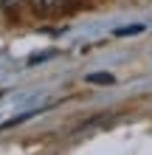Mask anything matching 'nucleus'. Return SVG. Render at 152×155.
I'll list each match as a JSON object with an SVG mask.
<instances>
[{
	"label": "nucleus",
	"instance_id": "1",
	"mask_svg": "<svg viewBox=\"0 0 152 155\" xmlns=\"http://www.w3.org/2000/svg\"><path fill=\"white\" fill-rule=\"evenodd\" d=\"M68 3L70 0H28L31 12L37 17H53V14H59L62 8H68Z\"/></svg>",
	"mask_w": 152,
	"mask_h": 155
},
{
	"label": "nucleus",
	"instance_id": "2",
	"mask_svg": "<svg viewBox=\"0 0 152 155\" xmlns=\"http://www.w3.org/2000/svg\"><path fill=\"white\" fill-rule=\"evenodd\" d=\"M87 82H93V85H113V76L110 74H90Z\"/></svg>",
	"mask_w": 152,
	"mask_h": 155
},
{
	"label": "nucleus",
	"instance_id": "3",
	"mask_svg": "<svg viewBox=\"0 0 152 155\" xmlns=\"http://www.w3.org/2000/svg\"><path fill=\"white\" fill-rule=\"evenodd\" d=\"M144 31V25H127V28H115V37H130V34H141Z\"/></svg>",
	"mask_w": 152,
	"mask_h": 155
},
{
	"label": "nucleus",
	"instance_id": "4",
	"mask_svg": "<svg viewBox=\"0 0 152 155\" xmlns=\"http://www.w3.org/2000/svg\"><path fill=\"white\" fill-rule=\"evenodd\" d=\"M20 6H23V0H0V8L3 12H17Z\"/></svg>",
	"mask_w": 152,
	"mask_h": 155
}]
</instances>
